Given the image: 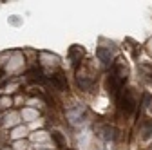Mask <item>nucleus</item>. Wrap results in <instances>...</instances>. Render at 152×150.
Wrapping results in <instances>:
<instances>
[{
  "label": "nucleus",
  "mask_w": 152,
  "mask_h": 150,
  "mask_svg": "<svg viewBox=\"0 0 152 150\" xmlns=\"http://www.w3.org/2000/svg\"><path fill=\"white\" fill-rule=\"evenodd\" d=\"M120 108L125 112V114H132V112H134L136 101H134V98H132V92L130 90H125V94H123V98L120 101Z\"/></svg>",
  "instance_id": "1"
},
{
  "label": "nucleus",
  "mask_w": 152,
  "mask_h": 150,
  "mask_svg": "<svg viewBox=\"0 0 152 150\" xmlns=\"http://www.w3.org/2000/svg\"><path fill=\"white\" fill-rule=\"evenodd\" d=\"M121 85H123V82L118 80L116 76H114V74H110V76L107 78V90H109V94L114 96V98L118 96V90L121 89Z\"/></svg>",
  "instance_id": "2"
},
{
  "label": "nucleus",
  "mask_w": 152,
  "mask_h": 150,
  "mask_svg": "<svg viewBox=\"0 0 152 150\" xmlns=\"http://www.w3.org/2000/svg\"><path fill=\"white\" fill-rule=\"evenodd\" d=\"M49 82L53 83L54 89H58V90H67V80H65V76H64L62 72L53 74V76L49 78Z\"/></svg>",
  "instance_id": "3"
},
{
  "label": "nucleus",
  "mask_w": 152,
  "mask_h": 150,
  "mask_svg": "<svg viewBox=\"0 0 152 150\" xmlns=\"http://www.w3.org/2000/svg\"><path fill=\"white\" fill-rule=\"evenodd\" d=\"M27 82H29V83H42V82H44L42 72L38 71V69L29 71V72H27Z\"/></svg>",
  "instance_id": "4"
},
{
  "label": "nucleus",
  "mask_w": 152,
  "mask_h": 150,
  "mask_svg": "<svg viewBox=\"0 0 152 150\" xmlns=\"http://www.w3.org/2000/svg\"><path fill=\"white\" fill-rule=\"evenodd\" d=\"M96 54H98V58H100L105 65L110 63V52H107L105 47H98V49H96Z\"/></svg>",
  "instance_id": "5"
},
{
  "label": "nucleus",
  "mask_w": 152,
  "mask_h": 150,
  "mask_svg": "<svg viewBox=\"0 0 152 150\" xmlns=\"http://www.w3.org/2000/svg\"><path fill=\"white\" fill-rule=\"evenodd\" d=\"M103 134H105V139H114V138H116V136H114V134H116V130L110 128V127H105L103 128Z\"/></svg>",
  "instance_id": "6"
},
{
  "label": "nucleus",
  "mask_w": 152,
  "mask_h": 150,
  "mask_svg": "<svg viewBox=\"0 0 152 150\" xmlns=\"http://www.w3.org/2000/svg\"><path fill=\"white\" fill-rule=\"evenodd\" d=\"M51 136H53V139H54V141H56V143H58V145H60V146H64V138H62V136H60V134H58V132H53V134H51Z\"/></svg>",
  "instance_id": "7"
},
{
  "label": "nucleus",
  "mask_w": 152,
  "mask_h": 150,
  "mask_svg": "<svg viewBox=\"0 0 152 150\" xmlns=\"http://www.w3.org/2000/svg\"><path fill=\"white\" fill-rule=\"evenodd\" d=\"M65 150H71V148H65Z\"/></svg>",
  "instance_id": "8"
}]
</instances>
